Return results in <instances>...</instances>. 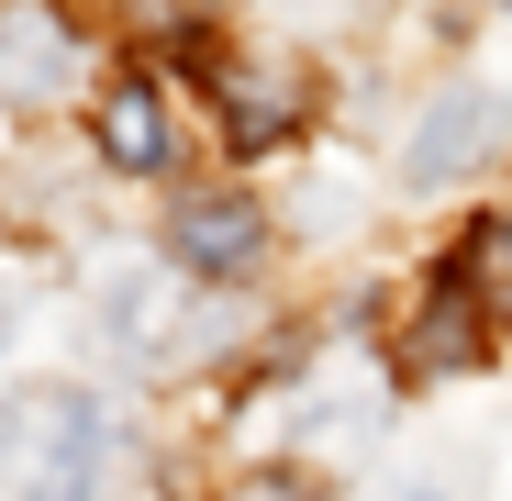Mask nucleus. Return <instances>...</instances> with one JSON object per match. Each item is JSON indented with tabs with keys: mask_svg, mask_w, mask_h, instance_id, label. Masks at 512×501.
Here are the masks:
<instances>
[{
	"mask_svg": "<svg viewBox=\"0 0 512 501\" xmlns=\"http://www.w3.org/2000/svg\"><path fill=\"white\" fill-rule=\"evenodd\" d=\"M401 501H435V490H401Z\"/></svg>",
	"mask_w": 512,
	"mask_h": 501,
	"instance_id": "9b49d317",
	"label": "nucleus"
},
{
	"mask_svg": "<svg viewBox=\"0 0 512 501\" xmlns=\"http://www.w3.org/2000/svg\"><path fill=\"white\" fill-rule=\"evenodd\" d=\"M446 290L490 323V334H512V212H479L468 234H457V268H446Z\"/></svg>",
	"mask_w": 512,
	"mask_h": 501,
	"instance_id": "0eeeda50",
	"label": "nucleus"
},
{
	"mask_svg": "<svg viewBox=\"0 0 512 501\" xmlns=\"http://www.w3.org/2000/svg\"><path fill=\"white\" fill-rule=\"evenodd\" d=\"M501 123H512V112H501L490 90H446L435 112H423V134H412V179H423V190L457 179L468 156H490V145H501Z\"/></svg>",
	"mask_w": 512,
	"mask_h": 501,
	"instance_id": "423d86ee",
	"label": "nucleus"
},
{
	"mask_svg": "<svg viewBox=\"0 0 512 501\" xmlns=\"http://www.w3.org/2000/svg\"><path fill=\"white\" fill-rule=\"evenodd\" d=\"M212 101H223L234 156H268L279 134H301V112H312V78H290V67H268V56H223V67H212Z\"/></svg>",
	"mask_w": 512,
	"mask_h": 501,
	"instance_id": "20e7f679",
	"label": "nucleus"
},
{
	"mask_svg": "<svg viewBox=\"0 0 512 501\" xmlns=\"http://www.w3.org/2000/svg\"><path fill=\"white\" fill-rule=\"evenodd\" d=\"M501 12H512V0H501Z\"/></svg>",
	"mask_w": 512,
	"mask_h": 501,
	"instance_id": "f8f14e48",
	"label": "nucleus"
},
{
	"mask_svg": "<svg viewBox=\"0 0 512 501\" xmlns=\"http://www.w3.org/2000/svg\"><path fill=\"white\" fill-rule=\"evenodd\" d=\"M101 156L112 167H167V112H156L145 78H123V90L101 101Z\"/></svg>",
	"mask_w": 512,
	"mask_h": 501,
	"instance_id": "1a4fd4ad",
	"label": "nucleus"
},
{
	"mask_svg": "<svg viewBox=\"0 0 512 501\" xmlns=\"http://www.w3.org/2000/svg\"><path fill=\"white\" fill-rule=\"evenodd\" d=\"M112 334H123L145 368H190L223 323H212V301H201L190 268H134V279L112 290Z\"/></svg>",
	"mask_w": 512,
	"mask_h": 501,
	"instance_id": "f03ea898",
	"label": "nucleus"
},
{
	"mask_svg": "<svg viewBox=\"0 0 512 501\" xmlns=\"http://www.w3.org/2000/svg\"><path fill=\"white\" fill-rule=\"evenodd\" d=\"M0 435H12L23 501H90V490H101L112 435H101V401H90V390H23Z\"/></svg>",
	"mask_w": 512,
	"mask_h": 501,
	"instance_id": "f257e3e1",
	"label": "nucleus"
},
{
	"mask_svg": "<svg viewBox=\"0 0 512 501\" xmlns=\"http://www.w3.org/2000/svg\"><path fill=\"white\" fill-rule=\"evenodd\" d=\"M78 78V23L56 0H12L0 12V101H45Z\"/></svg>",
	"mask_w": 512,
	"mask_h": 501,
	"instance_id": "39448f33",
	"label": "nucleus"
},
{
	"mask_svg": "<svg viewBox=\"0 0 512 501\" xmlns=\"http://www.w3.org/2000/svg\"><path fill=\"white\" fill-rule=\"evenodd\" d=\"M479 334H490V323H479L457 290H435V301L412 312V334H401V368H412V379H457V368H479Z\"/></svg>",
	"mask_w": 512,
	"mask_h": 501,
	"instance_id": "6e6552de",
	"label": "nucleus"
},
{
	"mask_svg": "<svg viewBox=\"0 0 512 501\" xmlns=\"http://www.w3.org/2000/svg\"><path fill=\"white\" fill-rule=\"evenodd\" d=\"M223 501H312V490H301V479H290V468H256V479H234V490H223Z\"/></svg>",
	"mask_w": 512,
	"mask_h": 501,
	"instance_id": "9d476101",
	"label": "nucleus"
},
{
	"mask_svg": "<svg viewBox=\"0 0 512 501\" xmlns=\"http://www.w3.org/2000/svg\"><path fill=\"white\" fill-rule=\"evenodd\" d=\"M167 257H179L201 290L212 279H245L256 257H268V212H256L245 190H190L179 212H167Z\"/></svg>",
	"mask_w": 512,
	"mask_h": 501,
	"instance_id": "7ed1b4c3",
	"label": "nucleus"
}]
</instances>
